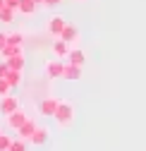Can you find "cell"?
<instances>
[{
    "mask_svg": "<svg viewBox=\"0 0 146 151\" xmlns=\"http://www.w3.org/2000/svg\"><path fill=\"white\" fill-rule=\"evenodd\" d=\"M58 120L60 127H69L72 122H74V106H72V101H60L58 110H55V115H53Z\"/></svg>",
    "mask_w": 146,
    "mask_h": 151,
    "instance_id": "cell-1",
    "label": "cell"
},
{
    "mask_svg": "<svg viewBox=\"0 0 146 151\" xmlns=\"http://www.w3.org/2000/svg\"><path fill=\"white\" fill-rule=\"evenodd\" d=\"M65 67L67 63H62L60 58H53L46 63V74H48V79H62L65 77Z\"/></svg>",
    "mask_w": 146,
    "mask_h": 151,
    "instance_id": "cell-2",
    "label": "cell"
},
{
    "mask_svg": "<svg viewBox=\"0 0 146 151\" xmlns=\"http://www.w3.org/2000/svg\"><path fill=\"white\" fill-rule=\"evenodd\" d=\"M65 27H67V19H65L62 14H53L50 19H48V34L55 36V39H60V36H62Z\"/></svg>",
    "mask_w": 146,
    "mask_h": 151,
    "instance_id": "cell-3",
    "label": "cell"
},
{
    "mask_svg": "<svg viewBox=\"0 0 146 151\" xmlns=\"http://www.w3.org/2000/svg\"><path fill=\"white\" fill-rule=\"evenodd\" d=\"M69 50H72V43H67L65 39H55L53 46H50L53 58H60V60H67L69 58Z\"/></svg>",
    "mask_w": 146,
    "mask_h": 151,
    "instance_id": "cell-4",
    "label": "cell"
},
{
    "mask_svg": "<svg viewBox=\"0 0 146 151\" xmlns=\"http://www.w3.org/2000/svg\"><path fill=\"white\" fill-rule=\"evenodd\" d=\"M58 106H60V99L46 96V99L39 103V113H41L43 118H53V115H55V110H58Z\"/></svg>",
    "mask_w": 146,
    "mask_h": 151,
    "instance_id": "cell-5",
    "label": "cell"
},
{
    "mask_svg": "<svg viewBox=\"0 0 146 151\" xmlns=\"http://www.w3.org/2000/svg\"><path fill=\"white\" fill-rule=\"evenodd\" d=\"M19 108V99L17 96H12V93H7V96H0V113L7 118V115H12V113Z\"/></svg>",
    "mask_w": 146,
    "mask_h": 151,
    "instance_id": "cell-6",
    "label": "cell"
},
{
    "mask_svg": "<svg viewBox=\"0 0 146 151\" xmlns=\"http://www.w3.org/2000/svg\"><path fill=\"white\" fill-rule=\"evenodd\" d=\"M26 120H29V115H26V113H24L22 108H17V110L12 113V115H7V127L17 132V129H19V127H22Z\"/></svg>",
    "mask_w": 146,
    "mask_h": 151,
    "instance_id": "cell-7",
    "label": "cell"
},
{
    "mask_svg": "<svg viewBox=\"0 0 146 151\" xmlns=\"http://www.w3.org/2000/svg\"><path fill=\"white\" fill-rule=\"evenodd\" d=\"M48 139H50V129H48L46 125H39L36 132H34V137L29 139V144H31V146H43Z\"/></svg>",
    "mask_w": 146,
    "mask_h": 151,
    "instance_id": "cell-8",
    "label": "cell"
},
{
    "mask_svg": "<svg viewBox=\"0 0 146 151\" xmlns=\"http://www.w3.org/2000/svg\"><path fill=\"white\" fill-rule=\"evenodd\" d=\"M36 127H39V122H34L31 118L19 127V129H17V137H19V139H24V142H29L31 137H34V132H36Z\"/></svg>",
    "mask_w": 146,
    "mask_h": 151,
    "instance_id": "cell-9",
    "label": "cell"
},
{
    "mask_svg": "<svg viewBox=\"0 0 146 151\" xmlns=\"http://www.w3.org/2000/svg\"><path fill=\"white\" fill-rule=\"evenodd\" d=\"M41 5L36 3V0H19V7H17V12L19 14H24V17H31V14H36V10H39Z\"/></svg>",
    "mask_w": 146,
    "mask_h": 151,
    "instance_id": "cell-10",
    "label": "cell"
},
{
    "mask_svg": "<svg viewBox=\"0 0 146 151\" xmlns=\"http://www.w3.org/2000/svg\"><path fill=\"white\" fill-rule=\"evenodd\" d=\"M67 63H72V65H79V67H82V65L86 63V53H84L82 48H72V50H69V58H67Z\"/></svg>",
    "mask_w": 146,
    "mask_h": 151,
    "instance_id": "cell-11",
    "label": "cell"
},
{
    "mask_svg": "<svg viewBox=\"0 0 146 151\" xmlns=\"http://www.w3.org/2000/svg\"><path fill=\"white\" fill-rule=\"evenodd\" d=\"M60 39H65L67 43H74V41L79 39V31H77V27L67 22V27H65V31H62V36H60Z\"/></svg>",
    "mask_w": 146,
    "mask_h": 151,
    "instance_id": "cell-12",
    "label": "cell"
},
{
    "mask_svg": "<svg viewBox=\"0 0 146 151\" xmlns=\"http://www.w3.org/2000/svg\"><path fill=\"white\" fill-rule=\"evenodd\" d=\"M79 77H82V67H79V65H72V63H67V67H65V77H62V79L74 82V79H79Z\"/></svg>",
    "mask_w": 146,
    "mask_h": 151,
    "instance_id": "cell-13",
    "label": "cell"
},
{
    "mask_svg": "<svg viewBox=\"0 0 146 151\" xmlns=\"http://www.w3.org/2000/svg\"><path fill=\"white\" fill-rule=\"evenodd\" d=\"M19 53H24L22 46H12V43H7L3 50H0V58H3V60H10V58H14V55H19Z\"/></svg>",
    "mask_w": 146,
    "mask_h": 151,
    "instance_id": "cell-14",
    "label": "cell"
},
{
    "mask_svg": "<svg viewBox=\"0 0 146 151\" xmlns=\"http://www.w3.org/2000/svg\"><path fill=\"white\" fill-rule=\"evenodd\" d=\"M14 14H17V10H12V7H3L0 10V24H12L14 22Z\"/></svg>",
    "mask_w": 146,
    "mask_h": 151,
    "instance_id": "cell-15",
    "label": "cell"
},
{
    "mask_svg": "<svg viewBox=\"0 0 146 151\" xmlns=\"http://www.w3.org/2000/svg\"><path fill=\"white\" fill-rule=\"evenodd\" d=\"M7 65H10V70H24V53H19V55H14V58H10V60H5Z\"/></svg>",
    "mask_w": 146,
    "mask_h": 151,
    "instance_id": "cell-16",
    "label": "cell"
},
{
    "mask_svg": "<svg viewBox=\"0 0 146 151\" xmlns=\"http://www.w3.org/2000/svg\"><path fill=\"white\" fill-rule=\"evenodd\" d=\"M5 79H7V82L12 84V89H14V86H19V84H22V72H19V70H10Z\"/></svg>",
    "mask_w": 146,
    "mask_h": 151,
    "instance_id": "cell-17",
    "label": "cell"
},
{
    "mask_svg": "<svg viewBox=\"0 0 146 151\" xmlns=\"http://www.w3.org/2000/svg\"><path fill=\"white\" fill-rule=\"evenodd\" d=\"M7 43H12V46H22V43H24V36H22L19 31H12V34H7Z\"/></svg>",
    "mask_w": 146,
    "mask_h": 151,
    "instance_id": "cell-18",
    "label": "cell"
},
{
    "mask_svg": "<svg viewBox=\"0 0 146 151\" xmlns=\"http://www.w3.org/2000/svg\"><path fill=\"white\" fill-rule=\"evenodd\" d=\"M12 137L10 134H5V132H3V134H0V151H10V146H12Z\"/></svg>",
    "mask_w": 146,
    "mask_h": 151,
    "instance_id": "cell-19",
    "label": "cell"
},
{
    "mask_svg": "<svg viewBox=\"0 0 146 151\" xmlns=\"http://www.w3.org/2000/svg\"><path fill=\"white\" fill-rule=\"evenodd\" d=\"M10 151H29V146H26V142H24V139H14V142H12V146H10Z\"/></svg>",
    "mask_w": 146,
    "mask_h": 151,
    "instance_id": "cell-20",
    "label": "cell"
},
{
    "mask_svg": "<svg viewBox=\"0 0 146 151\" xmlns=\"http://www.w3.org/2000/svg\"><path fill=\"white\" fill-rule=\"evenodd\" d=\"M10 91H12V84H10V82L3 77V79H0V96H7Z\"/></svg>",
    "mask_w": 146,
    "mask_h": 151,
    "instance_id": "cell-21",
    "label": "cell"
},
{
    "mask_svg": "<svg viewBox=\"0 0 146 151\" xmlns=\"http://www.w3.org/2000/svg\"><path fill=\"white\" fill-rule=\"evenodd\" d=\"M62 3V0H46V3H43V10H53V7H58Z\"/></svg>",
    "mask_w": 146,
    "mask_h": 151,
    "instance_id": "cell-22",
    "label": "cell"
},
{
    "mask_svg": "<svg viewBox=\"0 0 146 151\" xmlns=\"http://www.w3.org/2000/svg\"><path fill=\"white\" fill-rule=\"evenodd\" d=\"M7 72H10V65L3 60V63H0V79H3V77H7Z\"/></svg>",
    "mask_w": 146,
    "mask_h": 151,
    "instance_id": "cell-23",
    "label": "cell"
},
{
    "mask_svg": "<svg viewBox=\"0 0 146 151\" xmlns=\"http://www.w3.org/2000/svg\"><path fill=\"white\" fill-rule=\"evenodd\" d=\"M5 46H7V34H5V31H0V50H3Z\"/></svg>",
    "mask_w": 146,
    "mask_h": 151,
    "instance_id": "cell-24",
    "label": "cell"
},
{
    "mask_svg": "<svg viewBox=\"0 0 146 151\" xmlns=\"http://www.w3.org/2000/svg\"><path fill=\"white\" fill-rule=\"evenodd\" d=\"M5 5L12 7V10H17V7H19V0H5Z\"/></svg>",
    "mask_w": 146,
    "mask_h": 151,
    "instance_id": "cell-25",
    "label": "cell"
},
{
    "mask_svg": "<svg viewBox=\"0 0 146 151\" xmlns=\"http://www.w3.org/2000/svg\"><path fill=\"white\" fill-rule=\"evenodd\" d=\"M3 7H5V0H0V10H3Z\"/></svg>",
    "mask_w": 146,
    "mask_h": 151,
    "instance_id": "cell-26",
    "label": "cell"
},
{
    "mask_svg": "<svg viewBox=\"0 0 146 151\" xmlns=\"http://www.w3.org/2000/svg\"><path fill=\"white\" fill-rule=\"evenodd\" d=\"M36 3H39V5H41V7H43V3H46V0H36Z\"/></svg>",
    "mask_w": 146,
    "mask_h": 151,
    "instance_id": "cell-27",
    "label": "cell"
},
{
    "mask_svg": "<svg viewBox=\"0 0 146 151\" xmlns=\"http://www.w3.org/2000/svg\"><path fill=\"white\" fill-rule=\"evenodd\" d=\"M0 134H3V129H0Z\"/></svg>",
    "mask_w": 146,
    "mask_h": 151,
    "instance_id": "cell-28",
    "label": "cell"
},
{
    "mask_svg": "<svg viewBox=\"0 0 146 151\" xmlns=\"http://www.w3.org/2000/svg\"><path fill=\"white\" fill-rule=\"evenodd\" d=\"M79 3H82V0H79Z\"/></svg>",
    "mask_w": 146,
    "mask_h": 151,
    "instance_id": "cell-29",
    "label": "cell"
}]
</instances>
